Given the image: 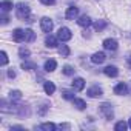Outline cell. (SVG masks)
<instances>
[{
  "mask_svg": "<svg viewBox=\"0 0 131 131\" xmlns=\"http://www.w3.org/2000/svg\"><path fill=\"white\" fill-rule=\"evenodd\" d=\"M29 14H31V8H29L26 3H23V2L17 3V8H16V16H17L20 20H26V19L29 17Z\"/></svg>",
  "mask_w": 131,
  "mask_h": 131,
  "instance_id": "6da1fadb",
  "label": "cell"
},
{
  "mask_svg": "<svg viewBox=\"0 0 131 131\" xmlns=\"http://www.w3.org/2000/svg\"><path fill=\"white\" fill-rule=\"evenodd\" d=\"M57 39H59L60 42H68V40H71V39H73L71 29L67 28V26H62V28L59 29V32H57Z\"/></svg>",
  "mask_w": 131,
  "mask_h": 131,
  "instance_id": "7a4b0ae2",
  "label": "cell"
},
{
  "mask_svg": "<svg viewBox=\"0 0 131 131\" xmlns=\"http://www.w3.org/2000/svg\"><path fill=\"white\" fill-rule=\"evenodd\" d=\"M100 113H102V116L106 119V120H111L113 117H114V111H113V105L111 103H102L100 105Z\"/></svg>",
  "mask_w": 131,
  "mask_h": 131,
  "instance_id": "3957f363",
  "label": "cell"
},
{
  "mask_svg": "<svg viewBox=\"0 0 131 131\" xmlns=\"http://www.w3.org/2000/svg\"><path fill=\"white\" fill-rule=\"evenodd\" d=\"M40 28H42L43 32H51L52 28H54V23H52V20H51L49 17H42V20H40Z\"/></svg>",
  "mask_w": 131,
  "mask_h": 131,
  "instance_id": "277c9868",
  "label": "cell"
},
{
  "mask_svg": "<svg viewBox=\"0 0 131 131\" xmlns=\"http://www.w3.org/2000/svg\"><path fill=\"white\" fill-rule=\"evenodd\" d=\"M105 60H106V56H105V52H102V51L94 52V54L91 56V62L96 63V65H100V63H103Z\"/></svg>",
  "mask_w": 131,
  "mask_h": 131,
  "instance_id": "5b68a950",
  "label": "cell"
},
{
  "mask_svg": "<svg viewBox=\"0 0 131 131\" xmlns=\"http://www.w3.org/2000/svg\"><path fill=\"white\" fill-rule=\"evenodd\" d=\"M103 48L108 51H116L117 49V40L116 39H105L103 40Z\"/></svg>",
  "mask_w": 131,
  "mask_h": 131,
  "instance_id": "8992f818",
  "label": "cell"
},
{
  "mask_svg": "<svg viewBox=\"0 0 131 131\" xmlns=\"http://www.w3.org/2000/svg\"><path fill=\"white\" fill-rule=\"evenodd\" d=\"M126 93H128V86H126V83L119 82V83L114 86V94H117V96H123V94H126Z\"/></svg>",
  "mask_w": 131,
  "mask_h": 131,
  "instance_id": "52a82bcc",
  "label": "cell"
},
{
  "mask_svg": "<svg viewBox=\"0 0 131 131\" xmlns=\"http://www.w3.org/2000/svg\"><path fill=\"white\" fill-rule=\"evenodd\" d=\"M77 16H79V8H76V6H70L67 9V13H65V17L68 20H74Z\"/></svg>",
  "mask_w": 131,
  "mask_h": 131,
  "instance_id": "ba28073f",
  "label": "cell"
},
{
  "mask_svg": "<svg viewBox=\"0 0 131 131\" xmlns=\"http://www.w3.org/2000/svg\"><path fill=\"white\" fill-rule=\"evenodd\" d=\"M13 40L14 42H23L25 40V29H20V28L14 29L13 31Z\"/></svg>",
  "mask_w": 131,
  "mask_h": 131,
  "instance_id": "9c48e42d",
  "label": "cell"
},
{
  "mask_svg": "<svg viewBox=\"0 0 131 131\" xmlns=\"http://www.w3.org/2000/svg\"><path fill=\"white\" fill-rule=\"evenodd\" d=\"M86 94H88L90 97H100V96L103 94V91H102V88H99V86L96 85V86L88 88V90H86Z\"/></svg>",
  "mask_w": 131,
  "mask_h": 131,
  "instance_id": "30bf717a",
  "label": "cell"
},
{
  "mask_svg": "<svg viewBox=\"0 0 131 131\" xmlns=\"http://www.w3.org/2000/svg\"><path fill=\"white\" fill-rule=\"evenodd\" d=\"M77 23H79V26H82V28H88V26L91 25V17H90V16H86V14H83V16H80V17H79Z\"/></svg>",
  "mask_w": 131,
  "mask_h": 131,
  "instance_id": "8fae6325",
  "label": "cell"
},
{
  "mask_svg": "<svg viewBox=\"0 0 131 131\" xmlns=\"http://www.w3.org/2000/svg\"><path fill=\"white\" fill-rule=\"evenodd\" d=\"M73 88H74L76 91H82V90L85 88V79H82V77H76V79L73 80Z\"/></svg>",
  "mask_w": 131,
  "mask_h": 131,
  "instance_id": "7c38bea8",
  "label": "cell"
},
{
  "mask_svg": "<svg viewBox=\"0 0 131 131\" xmlns=\"http://www.w3.org/2000/svg\"><path fill=\"white\" fill-rule=\"evenodd\" d=\"M103 73H105V76H108V77H116V76L119 74V70H117V67H114V65H110V67H106V68L103 70Z\"/></svg>",
  "mask_w": 131,
  "mask_h": 131,
  "instance_id": "4fadbf2b",
  "label": "cell"
},
{
  "mask_svg": "<svg viewBox=\"0 0 131 131\" xmlns=\"http://www.w3.org/2000/svg\"><path fill=\"white\" fill-rule=\"evenodd\" d=\"M43 68H45L46 73H52V71L57 68V62H56L54 59H49V60L45 62V67H43Z\"/></svg>",
  "mask_w": 131,
  "mask_h": 131,
  "instance_id": "5bb4252c",
  "label": "cell"
},
{
  "mask_svg": "<svg viewBox=\"0 0 131 131\" xmlns=\"http://www.w3.org/2000/svg\"><path fill=\"white\" fill-rule=\"evenodd\" d=\"M57 40H59L57 37H54V36H51V34H49V36H46L45 43H46V46H48V48H56V46H57Z\"/></svg>",
  "mask_w": 131,
  "mask_h": 131,
  "instance_id": "9a60e30c",
  "label": "cell"
},
{
  "mask_svg": "<svg viewBox=\"0 0 131 131\" xmlns=\"http://www.w3.org/2000/svg\"><path fill=\"white\" fill-rule=\"evenodd\" d=\"M9 100H11L13 103H16V102H19V100H22V93H20L19 90L11 91V93H9Z\"/></svg>",
  "mask_w": 131,
  "mask_h": 131,
  "instance_id": "2e32d148",
  "label": "cell"
},
{
  "mask_svg": "<svg viewBox=\"0 0 131 131\" xmlns=\"http://www.w3.org/2000/svg\"><path fill=\"white\" fill-rule=\"evenodd\" d=\"M13 2H11V0H3V2L2 3H0V8H2V11L3 13H8V11H11L13 9Z\"/></svg>",
  "mask_w": 131,
  "mask_h": 131,
  "instance_id": "e0dca14e",
  "label": "cell"
},
{
  "mask_svg": "<svg viewBox=\"0 0 131 131\" xmlns=\"http://www.w3.org/2000/svg\"><path fill=\"white\" fill-rule=\"evenodd\" d=\"M70 52H71V49H70L68 45H60V48H59V54H60L62 57H68Z\"/></svg>",
  "mask_w": 131,
  "mask_h": 131,
  "instance_id": "ac0fdd59",
  "label": "cell"
},
{
  "mask_svg": "<svg viewBox=\"0 0 131 131\" xmlns=\"http://www.w3.org/2000/svg\"><path fill=\"white\" fill-rule=\"evenodd\" d=\"M43 88H45V93L46 94H54V91H56V85L52 82H45Z\"/></svg>",
  "mask_w": 131,
  "mask_h": 131,
  "instance_id": "d6986e66",
  "label": "cell"
},
{
  "mask_svg": "<svg viewBox=\"0 0 131 131\" xmlns=\"http://www.w3.org/2000/svg\"><path fill=\"white\" fill-rule=\"evenodd\" d=\"M73 103H74V106H76L77 110H80V111L86 108V103H85V100H82V99H76V97H74V99H73Z\"/></svg>",
  "mask_w": 131,
  "mask_h": 131,
  "instance_id": "ffe728a7",
  "label": "cell"
},
{
  "mask_svg": "<svg viewBox=\"0 0 131 131\" xmlns=\"http://www.w3.org/2000/svg\"><path fill=\"white\" fill-rule=\"evenodd\" d=\"M36 32L32 29H25V42H34Z\"/></svg>",
  "mask_w": 131,
  "mask_h": 131,
  "instance_id": "44dd1931",
  "label": "cell"
},
{
  "mask_svg": "<svg viewBox=\"0 0 131 131\" xmlns=\"http://www.w3.org/2000/svg\"><path fill=\"white\" fill-rule=\"evenodd\" d=\"M48 110H49V105H48L46 102H43V103H42V105L39 106V110H37V113H39V116H45Z\"/></svg>",
  "mask_w": 131,
  "mask_h": 131,
  "instance_id": "7402d4cb",
  "label": "cell"
},
{
  "mask_svg": "<svg viewBox=\"0 0 131 131\" xmlns=\"http://www.w3.org/2000/svg\"><path fill=\"white\" fill-rule=\"evenodd\" d=\"M39 128L40 129H45V131H52V129H56V125L52 122H46V123H42Z\"/></svg>",
  "mask_w": 131,
  "mask_h": 131,
  "instance_id": "603a6c76",
  "label": "cell"
},
{
  "mask_svg": "<svg viewBox=\"0 0 131 131\" xmlns=\"http://www.w3.org/2000/svg\"><path fill=\"white\" fill-rule=\"evenodd\" d=\"M62 71H63V74H65V76H73L76 70L71 67V65H65V67L62 68Z\"/></svg>",
  "mask_w": 131,
  "mask_h": 131,
  "instance_id": "cb8c5ba5",
  "label": "cell"
},
{
  "mask_svg": "<svg viewBox=\"0 0 131 131\" xmlns=\"http://www.w3.org/2000/svg\"><path fill=\"white\" fill-rule=\"evenodd\" d=\"M22 68H23V70H36L37 65H36L34 62H23V63H22Z\"/></svg>",
  "mask_w": 131,
  "mask_h": 131,
  "instance_id": "d4e9b609",
  "label": "cell"
},
{
  "mask_svg": "<svg viewBox=\"0 0 131 131\" xmlns=\"http://www.w3.org/2000/svg\"><path fill=\"white\" fill-rule=\"evenodd\" d=\"M62 96H63V99H67V100H73L74 99V93L73 91H68V90H63L62 91Z\"/></svg>",
  "mask_w": 131,
  "mask_h": 131,
  "instance_id": "484cf974",
  "label": "cell"
},
{
  "mask_svg": "<svg viewBox=\"0 0 131 131\" xmlns=\"http://www.w3.org/2000/svg\"><path fill=\"white\" fill-rule=\"evenodd\" d=\"M126 126H128V125H126L123 120H120V122H117V123L114 125V129H116V131H125Z\"/></svg>",
  "mask_w": 131,
  "mask_h": 131,
  "instance_id": "4316f807",
  "label": "cell"
},
{
  "mask_svg": "<svg viewBox=\"0 0 131 131\" xmlns=\"http://www.w3.org/2000/svg\"><path fill=\"white\" fill-rule=\"evenodd\" d=\"M105 26H106V22H105V20H97V22L94 23V28H96V31H102Z\"/></svg>",
  "mask_w": 131,
  "mask_h": 131,
  "instance_id": "83f0119b",
  "label": "cell"
},
{
  "mask_svg": "<svg viewBox=\"0 0 131 131\" xmlns=\"http://www.w3.org/2000/svg\"><path fill=\"white\" fill-rule=\"evenodd\" d=\"M19 56H20L22 59H28V57H29V49H26V48H20V49H19Z\"/></svg>",
  "mask_w": 131,
  "mask_h": 131,
  "instance_id": "f1b7e54d",
  "label": "cell"
},
{
  "mask_svg": "<svg viewBox=\"0 0 131 131\" xmlns=\"http://www.w3.org/2000/svg\"><path fill=\"white\" fill-rule=\"evenodd\" d=\"M6 63H8V54L2 51V65H6Z\"/></svg>",
  "mask_w": 131,
  "mask_h": 131,
  "instance_id": "f546056e",
  "label": "cell"
},
{
  "mask_svg": "<svg viewBox=\"0 0 131 131\" xmlns=\"http://www.w3.org/2000/svg\"><path fill=\"white\" fill-rule=\"evenodd\" d=\"M40 2H42L43 5H48V6H52V5L56 3V0H40Z\"/></svg>",
  "mask_w": 131,
  "mask_h": 131,
  "instance_id": "4dcf8cb0",
  "label": "cell"
},
{
  "mask_svg": "<svg viewBox=\"0 0 131 131\" xmlns=\"http://www.w3.org/2000/svg\"><path fill=\"white\" fill-rule=\"evenodd\" d=\"M8 77H11V79H14V77H16V71H14L13 68L8 71Z\"/></svg>",
  "mask_w": 131,
  "mask_h": 131,
  "instance_id": "1f68e13d",
  "label": "cell"
},
{
  "mask_svg": "<svg viewBox=\"0 0 131 131\" xmlns=\"http://www.w3.org/2000/svg\"><path fill=\"white\" fill-rule=\"evenodd\" d=\"M8 22H9V19H8L6 16H3V17H2V23H3V25H6Z\"/></svg>",
  "mask_w": 131,
  "mask_h": 131,
  "instance_id": "d6a6232c",
  "label": "cell"
},
{
  "mask_svg": "<svg viewBox=\"0 0 131 131\" xmlns=\"http://www.w3.org/2000/svg\"><path fill=\"white\" fill-rule=\"evenodd\" d=\"M11 129H23V126H20V125H14V126H11Z\"/></svg>",
  "mask_w": 131,
  "mask_h": 131,
  "instance_id": "836d02e7",
  "label": "cell"
},
{
  "mask_svg": "<svg viewBox=\"0 0 131 131\" xmlns=\"http://www.w3.org/2000/svg\"><path fill=\"white\" fill-rule=\"evenodd\" d=\"M126 60H128V63H129V65H131V54H129V57H128V59H126Z\"/></svg>",
  "mask_w": 131,
  "mask_h": 131,
  "instance_id": "e575fe53",
  "label": "cell"
},
{
  "mask_svg": "<svg viewBox=\"0 0 131 131\" xmlns=\"http://www.w3.org/2000/svg\"><path fill=\"white\" fill-rule=\"evenodd\" d=\"M128 126H129V128H131V119H129V122H128Z\"/></svg>",
  "mask_w": 131,
  "mask_h": 131,
  "instance_id": "d590c367",
  "label": "cell"
}]
</instances>
